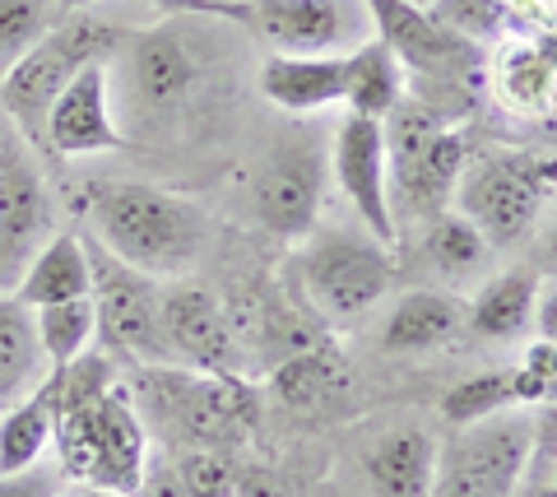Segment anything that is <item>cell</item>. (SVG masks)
<instances>
[{"label": "cell", "instance_id": "obj_13", "mask_svg": "<svg viewBox=\"0 0 557 497\" xmlns=\"http://www.w3.org/2000/svg\"><path fill=\"white\" fill-rule=\"evenodd\" d=\"M42 145L61 159H98V153L131 149L112 112V61H89L75 71L47 112Z\"/></svg>", "mask_w": 557, "mask_h": 497}, {"label": "cell", "instance_id": "obj_35", "mask_svg": "<svg viewBox=\"0 0 557 497\" xmlns=\"http://www.w3.org/2000/svg\"><path fill=\"white\" fill-rule=\"evenodd\" d=\"M237 497H293V493L265 465H237Z\"/></svg>", "mask_w": 557, "mask_h": 497}, {"label": "cell", "instance_id": "obj_29", "mask_svg": "<svg viewBox=\"0 0 557 497\" xmlns=\"http://www.w3.org/2000/svg\"><path fill=\"white\" fill-rule=\"evenodd\" d=\"M65 20L61 0H0V79Z\"/></svg>", "mask_w": 557, "mask_h": 497}, {"label": "cell", "instance_id": "obj_32", "mask_svg": "<svg viewBox=\"0 0 557 497\" xmlns=\"http://www.w3.org/2000/svg\"><path fill=\"white\" fill-rule=\"evenodd\" d=\"M172 470H177L190 497H237V465H228L223 451L190 447L172 460Z\"/></svg>", "mask_w": 557, "mask_h": 497}, {"label": "cell", "instance_id": "obj_20", "mask_svg": "<svg viewBox=\"0 0 557 497\" xmlns=\"http://www.w3.org/2000/svg\"><path fill=\"white\" fill-rule=\"evenodd\" d=\"M24 307H47V302H70L94 294V265H89V243L75 233H57L38 247V256L10 288Z\"/></svg>", "mask_w": 557, "mask_h": 497}, {"label": "cell", "instance_id": "obj_40", "mask_svg": "<svg viewBox=\"0 0 557 497\" xmlns=\"http://www.w3.org/2000/svg\"><path fill=\"white\" fill-rule=\"evenodd\" d=\"M61 5H65V14H70V10H89V5H98V0H61Z\"/></svg>", "mask_w": 557, "mask_h": 497}, {"label": "cell", "instance_id": "obj_5", "mask_svg": "<svg viewBox=\"0 0 557 497\" xmlns=\"http://www.w3.org/2000/svg\"><path fill=\"white\" fill-rule=\"evenodd\" d=\"M126 38L131 33H121L108 20H94L89 10H70L28 57L14 61L10 75L0 79V102H5L10 122L24 131V140L42 145V126L57 94L89 61H112V51H121Z\"/></svg>", "mask_w": 557, "mask_h": 497}, {"label": "cell", "instance_id": "obj_10", "mask_svg": "<svg viewBox=\"0 0 557 497\" xmlns=\"http://www.w3.org/2000/svg\"><path fill=\"white\" fill-rule=\"evenodd\" d=\"M330 159L311 140H293L270 149L251 173V204L265 233L284 243H302L317 228L321 204H325Z\"/></svg>", "mask_w": 557, "mask_h": 497}, {"label": "cell", "instance_id": "obj_16", "mask_svg": "<svg viewBox=\"0 0 557 497\" xmlns=\"http://www.w3.org/2000/svg\"><path fill=\"white\" fill-rule=\"evenodd\" d=\"M126 51V65H131V84L126 89L135 94V102L145 112H172L177 102L196 89L200 79V65L196 57L186 51V42H177L168 28H153V33H139V38L121 42Z\"/></svg>", "mask_w": 557, "mask_h": 497}, {"label": "cell", "instance_id": "obj_8", "mask_svg": "<svg viewBox=\"0 0 557 497\" xmlns=\"http://www.w3.org/2000/svg\"><path fill=\"white\" fill-rule=\"evenodd\" d=\"M89 265H94V307H98V339L102 353H116L135 368L172 363L168 335H163V288L153 274L131 270L102 251L89 237Z\"/></svg>", "mask_w": 557, "mask_h": 497}, {"label": "cell", "instance_id": "obj_26", "mask_svg": "<svg viewBox=\"0 0 557 497\" xmlns=\"http://www.w3.org/2000/svg\"><path fill=\"white\" fill-rule=\"evenodd\" d=\"M42 339L33 307L14 294H0V400H20L42 382Z\"/></svg>", "mask_w": 557, "mask_h": 497}, {"label": "cell", "instance_id": "obj_17", "mask_svg": "<svg viewBox=\"0 0 557 497\" xmlns=\"http://www.w3.org/2000/svg\"><path fill=\"white\" fill-rule=\"evenodd\" d=\"M260 94L293 116L344 108V57H270L260 65Z\"/></svg>", "mask_w": 557, "mask_h": 497}, {"label": "cell", "instance_id": "obj_36", "mask_svg": "<svg viewBox=\"0 0 557 497\" xmlns=\"http://www.w3.org/2000/svg\"><path fill=\"white\" fill-rule=\"evenodd\" d=\"M135 497H190V493H186V484L177 479V470L163 460V465H145Z\"/></svg>", "mask_w": 557, "mask_h": 497}, {"label": "cell", "instance_id": "obj_33", "mask_svg": "<svg viewBox=\"0 0 557 497\" xmlns=\"http://www.w3.org/2000/svg\"><path fill=\"white\" fill-rule=\"evenodd\" d=\"M516 400L520 409H557V345L539 339L525 349L516 368Z\"/></svg>", "mask_w": 557, "mask_h": 497}, {"label": "cell", "instance_id": "obj_4", "mask_svg": "<svg viewBox=\"0 0 557 497\" xmlns=\"http://www.w3.org/2000/svg\"><path fill=\"white\" fill-rule=\"evenodd\" d=\"M557 191V153L493 149L465 163L450 210L483 233L487 247L507 251L534 233L548 196Z\"/></svg>", "mask_w": 557, "mask_h": 497}, {"label": "cell", "instance_id": "obj_24", "mask_svg": "<svg viewBox=\"0 0 557 497\" xmlns=\"http://www.w3.org/2000/svg\"><path fill=\"white\" fill-rule=\"evenodd\" d=\"M51 437H57V376H42L24 400L0 414V474L42 465Z\"/></svg>", "mask_w": 557, "mask_h": 497}, {"label": "cell", "instance_id": "obj_15", "mask_svg": "<svg viewBox=\"0 0 557 497\" xmlns=\"http://www.w3.org/2000/svg\"><path fill=\"white\" fill-rule=\"evenodd\" d=\"M51 237V196L42 173L24 149L0 145V288L20 284V274Z\"/></svg>", "mask_w": 557, "mask_h": 497}, {"label": "cell", "instance_id": "obj_39", "mask_svg": "<svg viewBox=\"0 0 557 497\" xmlns=\"http://www.w3.org/2000/svg\"><path fill=\"white\" fill-rule=\"evenodd\" d=\"M79 497H135V493H116V488H79Z\"/></svg>", "mask_w": 557, "mask_h": 497}, {"label": "cell", "instance_id": "obj_37", "mask_svg": "<svg viewBox=\"0 0 557 497\" xmlns=\"http://www.w3.org/2000/svg\"><path fill=\"white\" fill-rule=\"evenodd\" d=\"M534 325H539V339L557 345V288L539 294V302H534Z\"/></svg>", "mask_w": 557, "mask_h": 497}, {"label": "cell", "instance_id": "obj_31", "mask_svg": "<svg viewBox=\"0 0 557 497\" xmlns=\"http://www.w3.org/2000/svg\"><path fill=\"white\" fill-rule=\"evenodd\" d=\"M428 256H432V265H437L442 274H450V279H460V274H474L483 261H487V247L483 243V233L469 224L465 214L456 210H446L437 219H428Z\"/></svg>", "mask_w": 557, "mask_h": 497}, {"label": "cell", "instance_id": "obj_14", "mask_svg": "<svg viewBox=\"0 0 557 497\" xmlns=\"http://www.w3.org/2000/svg\"><path fill=\"white\" fill-rule=\"evenodd\" d=\"M163 335L172 363L182 368L219 372V376H242V368H247L228 307L200 284L163 288Z\"/></svg>", "mask_w": 557, "mask_h": 497}, {"label": "cell", "instance_id": "obj_42", "mask_svg": "<svg viewBox=\"0 0 557 497\" xmlns=\"http://www.w3.org/2000/svg\"><path fill=\"white\" fill-rule=\"evenodd\" d=\"M409 5H423V10H428V5H432V0H409Z\"/></svg>", "mask_w": 557, "mask_h": 497}, {"label": "cell", "instance_id": "obj_12", "mask_svg": "<svg viewBox=\"0 0 557 497\" xmlns=\"http://www.w3.org/2000/svg\"><path fill=\"white\" fill-rule=\"evenodd\" d=\"M237 24L256 28L274 57H339L344 42H368L358 33L372 14L362 0H242Z\"/></svg>", "mask_w": 557, "mask_h": 497}, {"label": "cell", "instance_id": "obj_27", "mask_svg": "<svg viewBox=\"0 0 557 497\" xmlns=\"http://www.w3.org/2000/svg\"><path fill=\"white\" fill-rule=\"evenodd\" d=\"M33 321H38V339L51 368H70L75 358H84L98 339V307L94 294L89 298H70V302H47L33 307Z\"/></svg>", "mask_w": 557, "mask_h": 497}, {"label": "cell", "instance_id": "obj_1", "mask_svg": "<svg viewBox=\"0 0 557 497\" xmlns=\"http://www.w3.org/2000/svg\"><path fill=\"white\" fill-rule=\"evenodd\" d=\"M57 465L84 488L135 493L149 465V433L131 386L116 382L108 353L57 368Z\"/></svg>", "mask_w": 557, "mask_h": 497}, {"label": "cell", "instance_id": "obj_6", "mask_svg": "<svg viewBox=\"0 0 557 497\" xmlns=\"http://www.w3.org/2000/svg\"><path fill=\"white\" fill-rule=\"evenodd\" d=\"M395 261L368 228H311L298 251L302 302L325 321H358L391 294Z\"/></svg>", "mask_w": 557, "mask_h": 497}, {"label": "cell", "instance_id": "obj_3", "mask_svg": "<svg viewBox=\"0 0 557 497\" xmlns=\"http://www.w3.org/2000/svg\"><path fill=\"white\" fill-rule=\"evenodd\" d=\"M135 405L159 419L163 433L182 437L186 447H242L256 427V400L242 376L196 372L182 363L135 368Z\"/></svg>", "mask_w": 557, "mask_h": 497}, {"label": "cell", "instance_id": "obj_34", "mask_svg": "<svg viewBox=\"0 0 557 497\" xmlns=\"http://www.w3.org/2000/svg\"><path fill=\"white\" fill-rule=\"evenodd\" d=\"M61 465H33L20 474H0V497H57L61 493Z\"/></svg>", "mask_w": 557, "mask_h": 497}, {"label": "cell", "instance_id": "obj_2", "mask_svg": "<svg viewBox=\"0 0 557 497\" xmlns=\"http://www.w3.org/2000/svg\"><path fill=\"white\" fill-rule=\"evenodd\" d=\"M84 214L102 251L153 279L190 274L209 247V214L200 204L149 182H94L84 191Z\"/></svg>", "mask_w": 557, "mask_h": 497}, {"label": "cell", "instance_id": "obj_18", "mask_svg": "<svg viewBox=\"0 0 557 497\" xmlns=\"http://www.w3.org/2000/svg\"><path fill=\"white\" fill-rule=\"evenodd\" d=\"M437 442L423 427H395L362 456V474L376 497H432L437 479Z\"/></svg>", "mask_w": 557, "mask_h": 497}, {"label": "cell", "instance_id": "obj_9", "mask_svg": "<svg viewBox=\"0 0 557 497\" xmlns=\"http://www.w3.org/2000/svg\"><path fill=\"white\" fill-rule=\"evenodd\" d=\"M386 140H391V191L405 196L418 219L446 214L450 200H456V182L469 163L465 135L432 122V116L399 112Z\"/></svg>", "mask_w": 557, "mask_h": 497}, {"label": "cell", "instance_id": "obj_25", "mask_svg": "<svg viewBox=\"0 0 557 497\" xmlns=\"http://www.w3.org/2000/svg\"><path fill=\"white\" fill-rule=\"evenodd\" d=\"M534 302H539L534 274L507 270L474 294V302H469V312H465V325L479 339H516L525 325H534Z\"/></svg>", "mask_w": 557, "mask_h": 497}, {"label": "cell", "instance_id": "obj_22", "mask_svg": "<svg viewBox=\"0 0 557 497\" xmlns=\"http://www.w3.org/2000/svg\"><path fill=\"white\" fill-rule=\"evenodd\" d=\"M497 98L516 112H544L557 98V47L553 33L544 38H507L493 65Z\"/></svg>", "mask_w": 557, "mask_h": 497}, {"label": "cell", "instance_id": "obj_19", "mask_svg": "<svg viewBox=\"0 0 557 497\" xmlns=\"http://www.w3.org/2000/svg\"><path fill=\"white\" fill-rule=\"evenodd\" d=\"M465 325V307L442 288H409L381 321V349L386 353H432L450 345Z\"/></svg>", "mask_w": 557, "mask_h": 497}, {"label": "cell", "instance_id": "obj_23", "mask_svg": "<svg viewBox=\"0 0 557 497\" xmlns=\"http://www.w3.org/2000/svg\"><path fill=\"white\" fill-rule=\"evenodd\" d=\"M405 98V65L399 57L372 33L368 42H358L354 51H344V108L354 116H386L399 112Z\"/></svg>", "mask_w": 557, "mask_h": 497}, {"label": "cell", "instance_id": "obj_28", "mask_svg": "<svg viewBox=\"0 0 557 497\" xmlns=\"http://www.w3.org/2000/svg\"><path fill=\"white\" fill-rule=\"evenodd\" d=\"M516 368H493V372H474L456 382L442 396V419L450 427H469L502 414V409H516Z\"/></svg>", "mask_w": 557, "mask_h": 497}, {"label": "cell", "instance_id": "obj_21", "mask_svg": "<svg viewBox=\"0 0 557 497\" xmlns=\"http://www.w3.org/2000/svg\"><path fill=\"white\" fill-rule=\"evenodd\" d=\"M348 390H354V372H348V363L335 353V345H311L274 368V396L284 400L293 414L339 409L348 400Z\"/></svg>", "mask_w": 557, "mask_h": 497}, {"label": "cell", "instance_id": "obj_7", "mask_svg": "<svg viewBox=\"0 0 557 497\" xmlns=\"http://www.w3.org/2000/svg\"><path fill=\"white\" fill-rule=\"evenodd\" d=\"M539 427L530 409H502V414L456 427V442L437 451L432 497H516L534 460Z\"/></svg>", "mask_w": 557, "mask_h": 497}, {"label": "cell", "instance_id": "obj_30", "mask_svg": "<svg viewBox=\"0 0 557 497\" xmlns=\"http://www.w3.org/2000/svg\"><path fill=\"white\" fill-rule=\"evenodd\" d=\"M428 14L437 20L450 38L460 42H507L516 38V24H511V5L507 0H432Z\"/></svg>", "mask_w": 557, "mask_h": 497}, {"label": "cell", "instance_id": "obj_11", "mask_svg": "<svg viewBox=\"0 0 557 497\" xmlns=\"http://www.w3.org/2000/svg\"><path fill=\"white\" fill-rule=\"evenodd\" d=\"M330 177H335L344 200L354 204L358 224L368 228L381 247H395L399 224H395V200H391L395 191H391L386 122L348 112L335 131V145H330Z\"/></svg>", "mask_w": 557, "mask_h": 497}, {"label": "cell", "instance_id": "obj_38", "mask_svg": "<svg viewBox=\"0 0 557 497\" xmlns=\"http://www.w3.org/2000/svg\"><path fill=\"white\" fill-rule=\"evenodd\" d=\"M544 256L557 265V210H553V219H548V228H544Z\"/></svg>", "mask_w": 557, "mask_h": 497}, {"label": "cell", "instance_id": "obj_41", "mask_svg": "<svg viewBox=\"0 0 557 497\" xmlns=\"http://www.w3.org/2000/svg\"><path fill=\"white\" fill-rule=\"evenodd\" d=\"M544 497H557V474L548 479V488H544Z\"/></svg>", "mask_w": 557, "mask_h": 497}]
</instances>
